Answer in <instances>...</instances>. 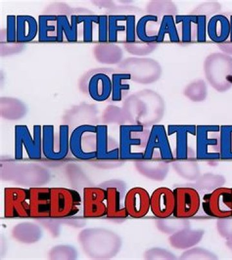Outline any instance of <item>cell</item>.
<instances>
[{"instance_id": "obj_35", "label": "cell", "mask_w": 232, "mask_h": 260, "mask_svg": "<svg viewBox=\"0 0 232 260\" xmlns=\"http://www.w3.org/2000/svg\"><path fill=\"white\" fill-rule=\"evenodd\" d=\"M221 160H232V125L221 126Z\"/></svg>"}, {"instance_id": "obj_13", "label": "cell", "mask_w": 232, "mask_h": 260, "mask_svg": "<svg viewBox=\"0 0 232 260\" xmlns=\"http://www.w3.org/2000/svg\"><path fill=\"white\" fill-rule=\"evenodd\" d=\"M173 192L175 209L173 215L186 219L196 215L201 204L199 191L192 186H184L176 187Z\"/></svg>"}, {"instance_id": "obj_33", "label": "cell", "mask_w": 232, "mask_h": 260, "mask_svg": "<svg viewBox=\"0 0 232 260\" xmlns=\"http://www.w3.org/2000/svg\"><path fill=\"white\" fill-rule=\"evenodd\" d=\"M184 95L193 102H202L207 98L208 90L206 82L202 79L191 82L186 86Z\"/></svg>"}, {"instance_id": "obj_16", "label": "cell", "mask_w": 232, "mask_h": 260, "mask_svg": "<svg viewBox=\"0 0 232 260\" xmlns=\"http://www.w3.org/2000/svg\"><path fill=\"white\" fill-rule=\"evenodd\" d=\"M175 209V194L173 190L167 187L155 189L151 195V210L158 218L172 216Z\"/></svg>"}, {"instance_id": "obj_11", "label": "cell", "mask_w": 232, "mask_h": 260, "mask_svg": "<svg viewBox=\"0 0 232 260\" xmlns=\"http://www.w3.org/2000/svg\"><path fill=\"white\" fill-rule=\"evenodd\" d=\"M4 216L6 218H30L28 189L18 187L4 189Z\"/></svg>"}, {"instance_id": "obj_42", "label": "cell", "mask_w": 232, "mask_h": 260, "mask_svg": "<svg viewBox=\"0 0 232 260\" xmlns=\"http://www.w3.org/2000/svg\"><path fill=\"white\" fill-rule=\"evenodd\" d=\"M6 40L7 43H17V16H7Z\"/></svg>"}, {"instance_id": "obj_27", "label": "cell", "mask_w": 232, "mask_h": 260, "mask_svg": "<svg viewBox=\"0 0 232 260\" xmlns=\"http://www.w3.org/2000/svg\"><path fill=\"white\" fill-rule=\"evenodd\" d=\"M56 15L42 14L38 16V42L57 43Z\"/></svg>"}, {"instance_id": "obj_45", "label": "cell", "mask_w": 232, "mask_h": 260, "mask_svg": "<svg viewBox=\"0 0 232 260\" xmlns=\"http://www.w3.org/2000/svg\"><path fill=\"white\" fill-rule=\"evenodd\" d=\"M229 22H230V35L228 41L226 42L219 44L218 47L222 52L228 55H232V15L229 18Z\"/></svg>"}, {"instance_id": "obj_38", "label": "cell", "mask_w": 232, "mask_h": 260, "mask_svg": "<svg viewBox=\"0 0 232 260\" xmlns=\"http://www.w3.org/2000/svg\"><path fill=\"white\" fill-rule=\"evenodd\" d=\"M181 259H217L218 257L204 248L192 247L183 252Z\"/></svg>"}, {"instance_id": "obj_3", "label": "cell", "mask_w": 232, "mask_h": 260, "mask_svg": "<svg viewBox=\"0 0 232 260\" xmlns=\"http://www.w3.org/2000/svg\"><path fill=\"white\" fill-rule=\"evenodd\" d=\"M42 126L34 125L33 134L26 125H16L14 127V158L31 160L42 158Z\"/></svg>"}, {"instance_id": "obj_31", "label": "cell", "mask_w": 232, "mask_h": 260, "mask_svg": "<svg viewBox=\"0 0 232 260\" xmlns=\"http://www.w3.org/2000/svg\"><path fill=\"white\" fill-rule=\"evenodd\" d=\"M225 183L226 179L224 176L209 173L200 175L194 181L192 187H194L198 191L210 192L223 187Z\"/></svg>"}, {"instance_id": "obj_21", "label": "cell", "mask_w": 232, "mask_h": 260, "mask_svg": "<svg viewBox=\"0 0 232 260\" xmlns=\"http://www.w3.org/2000/svg\"><path fill=\"white\" fill-rule=\"evenodd\" d=\"M230 35L229 19L223 14L212 16L207 23V36L213 42L221 44L228 41Z\"/></svg>"}, {"instance_id": "obj_2", "label": "cell", "mask_w": 232, "mask_h": 260, "mask_svg": "<svg viewBox=\"0 0 232 260\" xmlns=\"http://www.w3.org/2000/svg\"><path fill=\"white\" fill-rule=\"evenodd\" d=\"M205 78L210 85L219 92L232 87V57L225 53H213L205 60Z\"/></svg>"}, {"instance_id": "obj_23", "label": "cell", "mask_w": 232, "mask_h": 260, "mask_svg": "<svg viewBox=\"0 0 232 260\" xmlns=\"http://www.w3.org/2000/svg\"><path fill=\"white\" fill-rule=\"evenodd\" d=\"M205 231L201 230L185 229L175 233L168 238L171 247L180 250H187L199 244L204 237Z\"/></svg>"}, {"instance_id": "obj_6", "label": "cell", "mask_w": 232, "mask_h": 260, "mask_svg": "<svg viewBox=\"0 0 232 260\" xmlns=\"http://www.w3.org/2000/svg\"><path fill=\"white\" fill-rule=\"evenodd\" d=\"M82 199L76 190L64 187H50V218H65L80 210Z\"/></svg>"}, {"instance_id": "obj_22", "label": "cell", "mask_w": 232, "mask_h": 260, "mask_svg": "<svg viewBox=\"0 0 232 260\" xmlns=\"http://www.w3.org/2000/svg\"><path fill=\"white\" fill-rule=\"evenodd\" d=\"M161 21L159 17L151 14L142 16L137 22L136 35L140 42L156 43Z\"/></svg>"}, {"instance_id": "obj_15", "label": "cell", "mask_w": 232, "mask_h": 260, "mask_svg": "<svg viewBox=\"0 0 232 260\" xmlns=\"http://www.w3.org/2000/svg\"><path fill=\"white\" fill-rule=\"evenodd\" d=\"M124 206L130 217L143 218L151 210V195L143 187H132L125 194Z\"/></svg>"}, {"instance_id": "obj_34", "label": "cell", "mask_w": 232, "mask_h": 260, "mask_svg": "<svg viewBox=\"0 0 232 260\" xmlns=\"http://www.w3.org/2000/svg\"><path fill=\"white\" fill-rule=\"evenodd\" d=\"M127 15L124 14H111L108 16V43H115L118 42L119 34H126Z\"/></svg>"}, {"instance_id": "obj_37", "label": "cell", "mask_w": 232, "mask_h": 260, "mask_svg": "<svg viewBox=\"0 0 232 260\" xmlns=\"http://www.w3.org/2000/svg\"><path fill=\"white\" fill-rule=\"evenodd\" d=\"M99 15L77 16L78 23H83V40L85 43L93 42V26L98 21Z\"/></svg>"}, {"instance_id": "obj_43", "label": "cell", "mask_w": 232, "mask_h": 260, "mask_svg": "<svg viewBox=\"0 0 232 260\" xmlns=\"http://www.w3.org/2000/svg\"><path fill=\"white\" fill-rule=\"evenodd\" d=\"M97 25H98V42L101 43L108 42V16L99 15Z\"/></svg>"}, {"instance_id": "obj_18", "label": "cell", "mask_w": 232, "mask_h": 260, "mask_svg": "<svg viewBox=\"0 0 232 260\" xmlns=\"http://www.w3.org/2000/svg\"><path fill=\"white\" fill-rule=\"evenodd\" d=\"M28 189L30 218H50V187H32Z\"/></svg>"}, {"instance_id": "obj_25", "label": "cell", "mask_w": 232, "mask_h": 260, "mask_svg": "<svg viewBox=\"0 0 232 260\" xmlns=\"http://www.w3.org/2000/svg\"><path fill=\"white\" fill-rule=\"evenodd\" d=\"M38 36V21L31 15L17 16V43L32 42Z\"/></svg>"}, {"instance_id": "obj_40", "label": "cell", "mask_w": 232, "mask_h": 260, "mask_svg": "<svg viewBox=\"0 0 232 260\" xmlns=\"http://www.w3.org/2000/svg\"><path fill=\"white\" fill-rule=\"evenodd\" d=\"M219 234L227 241H232V216L219 218L217 221Z\"/></svg>"}, {"instance_id": "obj_7", "label": "cell", "mask_w": 232, "mask_h": 260, "mask_svg": "<svg viewBox=\"0 0 232 260\" xmlns=\"http://www.w3.org/2000/svg\"><path fill=\"white\" fill-rule=\"evenodd\" d=\"M70 151L81 160L96 159V126L81 124L75 127L70 136Z\"/></svg>"}, {"instance_id": "obj_14", "label": "cell", "mask_w": 232, "mask_h": 260, "mask_svg": "<svg viewBox=\"0 0 232 260\" xmlns=\"http://www.w3.org/2000/svg\"><path fill=\"white\" fill-rule=\"evenodd\" d=\"M83 215L98 218L106 215V191L100 187H86L83 191Z\"/></svg>"}, {"instance_id": "obj_17", "label": "cell", "mask_w": 232, "mask_h": 260, "mask_svg": "<svg viewBox=\"0 0 232 260\" xmlns=\"http://www.w3.org/2000/svg\"><path fill=\"white\" fill-rule=\"evenodd\" d=\"M89 95L92 100L101 103L109 100L112 95V79L107 71L94 72L87 83Z\"/></svg>"}, {"instance_id": "obj_46", "label": "cell", "mask_w": 232, "mask_h": 260, "mask_svg": "<svg viewBox=\"0 0 232 260\" xmlns=\"http://www.w3.org/2000/svg\"><path fill=\"white\" fill-rule=\"evenodd\" d=\"M226 245L232 251V241H227Z\"/></svg>"}, {"instance_id": "obj_10", "label": "cell", "mask_w": 232, "mask_h": 260, "mask_svg": "<svg viewBox=\"0 0 232 260\" xmlns=\"http://www.w3.org/2000/svg\"><path fill=\"white\" fill-rule=\"evenodd\" d=\"M202 208L206 215L222 218L232 216V188L221 187L203 197Z\"/></svg>"}, {"instance_id": "obj_29", "label": "cell", "mask_w": 232, "mask_h": 260, "mask_svg": "<svg viewBox=\"0 0 232 260\" xmlns=\"http://www.w3.org/2000/svg\"><path fill=\"white\" fill-rule=\"evenodd\" d=\"M112 79V95L113 102H120L126 93L130 90L129 81L132 79L131 74L124 71H113L111 73Z\"/></svg>"}, {"instance_id": "obj_4", "label": "cell", "mask_w": 232, "mask_h": 260, "mask_svg": "<svg viewBox=\"0 0 232 260\" xmlns=\"http://www.w3.org/2000/svg\"><path fill=\"white\" fill-rule=\"evenodd\" d=\"M70 136L69 125H60L57 133L54 125H43V156L52 161H60L66 158L70 151Z\"/></svg>"}, {"instance_id": "obj_8", "label": "cell", "mask_w": 232, "mask_h": 260, "mask_svg": "<svg viewBox=\"0 0 232 260\" xmlns=\"http://www.w3.org/2000/svg\"><path fill=\"white\" fill-rule=\"evenodd\" d=\"M143 159L162 160L169 162L174 160L167 129L164 125L158 124L151 127Z\"/></svg>"}, {"instance_id": "obj_39", "label": "cell", "mask_w": 232, "mask_h": 260, "mask_svg": "<svg viewBox=\"0 0 232 260\" xmlns=\"http://www.w3.org/2000/svg\"><path fill=\"white\" fill-rule=\"evenodd\" d=\"M136 17L133 14H128L126 20L125 34V42L127 44L136 42Z\"/></svg>"}, {"instance_id": "obj_32", "label": "cell", "mask_w": 232, "mask_h": 260, "mask_svg": "<svg viewBox=\"0 0 232 260\" xmlns=\"http://www.w3.org/2000/svg\"><path fill=\"white\" fill-rule=\"evenodd\" d=\"M156 225L160 232L168 235H172L179 231L190 228V223L187 219L176 217L173 215L159 218Z\"/></svg>"}, {"instance_id": "obj_26", "label": "cell", "mask_w": 232, "mask_h": 260, "mask_svg": "<svg viewBox=\"0 0 232 260\" xmlns=\"http://www.w3.org/2000/svg\"><path fill=\"white\" fill-rule=\"evenodd\" d=\"M79 25L77 15H72L71 20L65 14L57 16V43L64 42V35L67 42L75 43L77 41V25Z\"/></svg>"}, {"instance_id": "obj_20", "label": "cell", "mask_w": 232, "mask_h": 260, "mask_svg": "<svg viewBox=\"0 0 232 260\" xmlns=\"http://www.w3.org/2000/svg\"><path fill=\"white\" fill-rule=\"evenodd\" d=\"M139 172L150 179L161 182L166 179L170 168V162L162 160H145L136 161Z\"/></svg>"}, {"instance_id": "obj_9", "label": "cell", "mask_w": 232, "mask_h": 260, "mask_svg": "<svg viewBox=\"0 0 232 260\" xmlns=\"http://www.w3.org/2000/svg\"><path fill=\"white\" fill-rule=\"evenodd\" d=\"M180 33L181 43H205L207 40V17L202 15H180L175 16Z\"/></svg>"}, {"instance_id": "obj_19", "label": "cell", "mask_w": 232, "mask_h": 260, "mask_svg": "<svg viewBox=\"0 0 232 260\" xmlns=\"http://www.w3.org/2000/svg\"><path fill=\"white\" fill-rule=\"evenodd\" d=\"M96 159L120 160L119 144L110 143L108 126L105 124L96 125Z\"/></svg>"}, {"instance_id": "obj_24", "label": "cell", "mask_w": 232, "mask_h": 260, "mask_svg": "<svg viewBox=\"0 0 232 260\" xmlns=\"http://www.w3.org/2000/svg\"><path fill=\"white\" fill-rule=\"evenodd\" d=\"M106 216L108 218H127L128 215L124 204H122V194L117 187H106Z\"/></svg>"}, {"instance_id": "obj_1", "label": "cell", "mask_w": 232, "mask_h": 260, "mask_svg": "<svg viewBox=\"0 0 232 260\" xmlns=\"http://www.w3.org/2000/svg\"><path fill=\"white\" fill-rule=\"evenodd\" d=\"M151 129L141 124L120 125L119 149L121 160L143 159Z\"/></svg>"}, {"instance_id": "obj_30", "label": "cell", "mask_w": 232, "mask_h": 260, "mask_svg": "<svg viewBox=\"0 0 232 260\" xmlns=\"http://www.w3.org/2000/svg\"><path fill=\"white\" fill-rule=\"evenodd\" d=\"M167 36L170 42L181 43L180 33L176 25L175 16H164L161 18L156 43L158 44V43L164 42Z\"/></svg>"}, {"instance_id": "obj_28", "label": "cell", "mask_w": 232, "mask_h": 260, "mask_svg": "<svg viewBox=\"0 0 232 260\" xmlns=\"http://www.w3.org/2000/svg\"><path fill=\"white\" fill-rule=\"evenodd\" d=\"M196 158L176 159L170 162L176 173L183 179L194 182L200 176V170Z\"/></svg>"}, {"instance_id": "obj_44", "label": "cell", "mask_w": 232, "mask_h": 260, "mask_svg": "<svg viewBox=\"0 0 232 260\" xmlns=\"http://www.w3.org/2000/svg\"><path fill=\"white\" fill-rule=\"evenodd\" d=\"M147 258L151 259H176L172 252L163 248H154L147 253Z\"/></svg>"}, {"instance_id": "obj_36", "label": "cell", "mask_w": 232, "mask_h": 260, "mask_svg": "<svg viewBox=\"0 0 232 260\" xmlns=\"http://www.w3.org/2000/svg\"><path fill=\"white\" fill-rule=\"evenodd\" d=\"M149 13L163 18L164 16L171 15L176 16L178 14V7L172 2L170 1H154L152 2Z\"/></svg>"}, {"instance_id": "obj_5", "label": "cell", "mask_w": 232, "mask_h": 260, "mask_svg": "<svg viewBox=\"0 0 232 260\" xmlns=\"http://www.w3.org/2000/svg\"><path fill=\"white\" fill-rule=\"evenodd\" d=\"M195 152L198 160H221V126L197 125Z\"/></svg>"}, {"instance_id": "obj_12", "label": "cell", "mask_w": 232, "mask_h": 260, "mask_svg": "<svg viewBox=\"0 0 232 260\" xmlns=\"http://www.w3.org/2000/svg\"><path fill=\"white\" fill-rule=\"evenodd\" d=\"M168 136L173 137L175 140L174 158H196L195 150L191 146V139L196 136V125H168Z\"/></svg>"}, {"instance_id": "obj_41", "label": "cell", "mask_w": 232, "mask_h": 260, "mask_svg": "<svg viewBox=\"0 0 232 260\" xmlns=\"http://www.w3.org/2000/svg\"><path fill=\"white\" fill-rule=\"evenodd\" d=\"M221 9V6L219 3L216 2H207L200 4L194 10H193L190 14H194V15H202L209 16L211 14L216 13Z\"/></svg>"}]
</instances>
